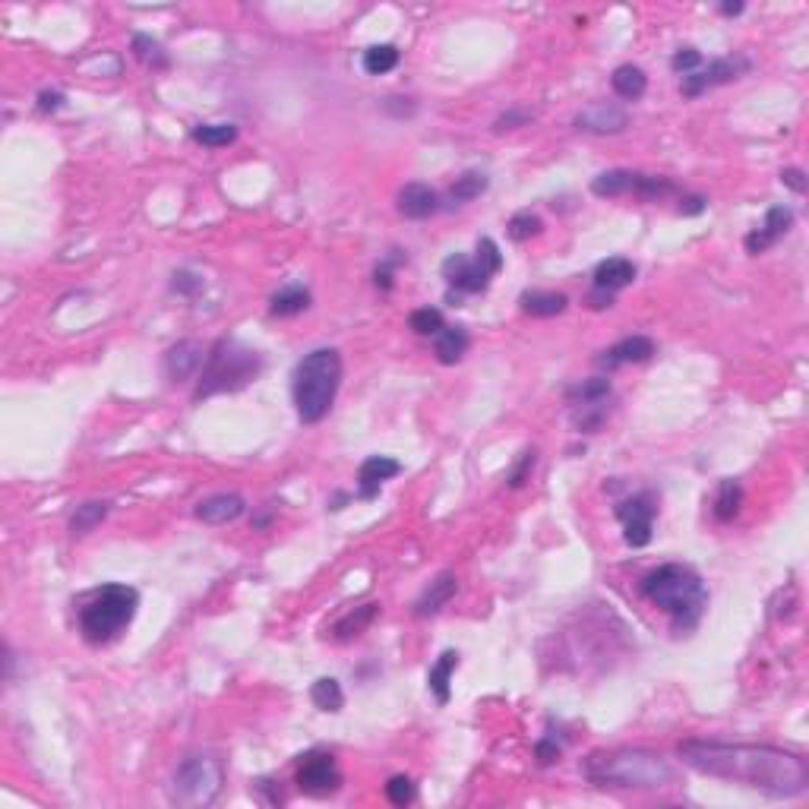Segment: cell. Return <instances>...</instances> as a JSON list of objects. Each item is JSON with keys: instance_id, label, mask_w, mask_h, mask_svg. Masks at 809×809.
Wrapping results in <instances>:
<instances>
[{"instance_id": "obj_47", "label": "cell", "mask_w": 809, "mask_h": 809, "mask_svg": "<svg viewBox=\"0 0 809 809\" xmlns=\"http://www.w3.org/2000/svg\"><path fill=\"white\" fill-rule=\"evenodd\" d=\"M200 288H203V279L196 272H190V269H181V272H175L171 291H177V294H196Z\"/></svg>"}, {"instance_id": "obj_2", "label": "cell", "mask_w": 809, "mask_h": 809, "mask_svg": "<svg viewBox=\"0 0 809 809\" xmlns=\"http://www.w3.org/2000/svg\"><path fill=\"white\" fill-rule=\"evenodd\" d=\"M582 775L607 791H661L677 781V772L664 756L642 747L598 749L582 762Z\"/></svg>"}, {"instance_id": "obj_4", "label": "cell", "mask_w": 809, "mask_h": 809, "mask_svg": "<svg viewBox=\"0 0 809 809\" xmlns=\"http://www.w3.org/2000/svg\"><path fill=\"white\" fill-rule=\"evenodd\" d=\"M342 386V355L336 348H313L294 367V408L300 424H319L332 411V402Z\"/></svg>"}, {"instance_id": "obj_51", "label": "cell", "mask_w": 809, "mask_h": 809, "mask_svg": "<svg viewBox=\"0 0 809 809\" xmlns=\"http://www.w3.org/2000/svg\"><path fill=\"white\" fill-rule=\"evenodd\" d=\"M705 209V196H680L677 212L680 215H699Z\"/></svg>"}, {"instance_id": "obj_37", "label": "cell", "mask_w": 809, "mask_h": 809, "mask_svg": "<svg viewBox=\"0 0 809 809\" xmlns=\"http://www.w3.org/2000/svg\"><path fill=\"white\" fill-rule=\"evenodd\" d=\"M544 228V222L535 215V212H516V215L509 218V224H506V234L512 237L516 243H525L531 241V237H538Z\"/></svg>"}, {"instance_id": "obj_19", "label": "cell", "mask_w": 809, "mask_h": 809, "mask_svg": "<svg viewBox=\"0 0 809 809\" xmlns=\"http://www.w3.org/2000/svg\"><path fill=\"white\" fill-rule=\"evenodd\" d=\"M455 592H459V579H455V573H440L427 588H424L421 598H417L414 616H421V620L424 616H436L449 601L455 598Z\"/></svg>"}, {"instance_id": "obj_43", "label": "cell", "mask_w": 809, "mask_h": 809, "mask_svg": "<svg viewBox=\"0 0 809 809\" xmlns=\"http://www.w3.org/2000/svg\"><path fill=\"white\" fill-rule=\"evenodd\" d=\"M535 462H538L535 449H525V452L519 455V465L512 468L509 478H506V481H509V487H522L525 481H528V474H531V468H535Z\"/></svg>"}, {"instance_id": "obj_50", "label": "cell", "mask_w": 809, "mask_h": 809, "mask_svg": "<svg viewBox=\"0 0 809 809\" xmlns=\"http://www.w3.org/2000/svg\"><path fill=\"white\" fill-rule=\"evenodd\" d=\"M781 184L791 187L794 194H806V175L800 168H785L781 171Z\"/></svg>"}, {"instance_id": "obj_5", "label": "cell", "mask_w": 809, "mask_h": 809, "mask_svg": "<svg viewBox=\"0 0 809 809\" xmlns=\"http://www.w3.org/2000/svg\"><path fill=\"white\" fill-rule=\"evenodd\" d=\"M139 607V592L120 582H108V585L89 592L80 601V633L92 645H108L114 642L127 626L133 623Z\"/></svg>"}, {"instance_id": "obj_6", "label": "cell", "mask_w": 809, "mask_h": 809, "mask_svg": "<svg viewBox=\"0 0 809 809\" xmlns=\"http://www.w3.org/2000/svg\"><path fill=\"white\" fill-rule=\"evenodd\" d=\"M260 370H262V357L253 348L234 342V338H222L205 355L200 386H196L194 399L200 402L218 393H237V389L250 386L260 376Z\"/></svg>"}, {"instance_id": "obj_11", "label": "cell", "mask_w": 809, "mask_h": 809, "mask_svg": "<svg viewBox=\"0 0 809 809\" xmlns=\"http://www.w3.org/2000/svg\"><path fill=\"white\" fill-rule=\"evenodd\" d=\"M576 127L585 133H598V137L623 133L629 127V114L616 101H592V105H585L576 114Z\"/></svg>"}, {"instance_id": "obj_34", "label": "cell", "mask_w": 809, "mask_h": 809, "mask_svg": "<svg viewBox=\"0 0 809 809\" xmlns=\"http://www.w3.org/2000/svg\"><path fill=\"white\" fill-rule=\"evenodd\" d=\"M194 139L200 146H209V149H222V146H231L237 139V127L222 120V124H200L194 127Z\"/></svg>"}, {"instance_id": "obj_40", "label": "cell", "mask_w": 809, "mask_h": 809, "mask_svg": "<svg viewBox=\"0 0 809 809\" xmlns=\"http://www.w3.org/2000/svg\"><path fill=\"white\" fill-rule=\"evenodd\" d=\"M474 262H478L484 272L497 275L500 269H503V253H500L497 241L493 237H481L478 247H474Z\"/></svg>"}, {"instance_id": "obj_33", "label": "cell", "mask_w": 809, "mask_h": 809, "mask_svg": "<svg viewBox=\"0 0 809 809\" xmlns=\"http://www.w3.org/2000/svg\"><path fill=\"white\" fill-rule=\"evenodd\" d=\"M361 63L370 76H383V73H389V70L399 67V48H395V44H370V48L364 51Z\"/></svg>"}, {"instance_id": "obj_3", "label": "cell", "mask_w": 809, "mask_h": 809, "mask_svg": "<svg viewBox=\"0 0 809 809\" xmlns=\"http://www.w3.org/2000/svg\"><path fill=\"white\" fill-rule=\"evenodd\" d=\"M642 595L671 616L677 633L696 629L709 607V588H705L702 576L683 563H664V566L652 569L642 579Z\"/></svg>"}, {"instance_id": "obj_25", "label": "cell", "mask_w": 809, "mask_h": 809, "mask_svg": "<svg viewBox=\"0 0 809 809\" xmlns=\"http://www.w3.org/2000/svg\"><path fill=\"white\" fill-rule=\"evenodd\" d=\"M307 307H310V291H307L304 285L279 288V291L272 294V300H269L272 317H298V313H304Z\"/></svg>"}, {"instance_id": "obj_21", "label": "cell", "mask_w": 809, "mask_h": 809, "mask_svg": "<svg viewBox=\"0 0 809 809\" xmlns=\"http://www.w3.org/2000/svg\"><path fill=\"white\" fill-rule=\"evenodd\" d=\"M459 671V652H443L440 661H436L433 667H430L427 673V690L436 696V702L440 705H449V696H452V673Z\"/></svg>"}, {"instance_id": "obj_29", "label": "cell", "mask_w": 809, "mask_h": 809, "mask_svg": "<svg viewBox=\"0 0 809 809\" xmlns=\"http://www.w3.org/2000/svg\"><path fill=\"white\" fill-rule=\"evenodd\" d=\"M310 699L319 711H326V715H338L345 705L342 686H338V680H332V677H319L317 683L310 686Z\"/></svg>"}, {"instance_id": "obj_52", "label": "cell", "mask_w": 809, "mask_h": 809, "mask_svg": "<svg viewBox=\"0 0 809 809\" xmlns=\"http://www.w3.org/2000/svg\"><path fill=\"white\" fill-rule=\"evenodd\" d=\"M588 304L595 307V310H604V307H610L614 304V294H607V291H598V288H595V294L592 298H588Z\"/></svg>"}, {"instance_id": "obj_39", "label": "cell", "mask_w": 809, "mask_h": 809, "mask_svg": "<svg viewBox=\"0 0 809 809\" xmlns=\"http://www.w3.org/2000/svg\"><path fill=\"white\" fill-rule=\"evenodd\" d=\"M408 326L417 336H440V329L446 323H443V313L436 307H421V310H414L408 317Z\"/></svg>"}, {"instance_id": "obj_53", "label": "cell", "mask_w": 809, "mask_h": 809, "mask_svg": "<svg viewBox=\"0 0 809 809\" xmlns=\"http://www.w3.org/2000/svg\"><path fill=\"white\" fill-rule=\"evenodd\" d=\"M721 13H724V16H740L743 4H721Z\"/></svg>"}, {"instance_id": "obj_23", "label": "cell", "mask_w": 809, "mask_h": 809, "mask_svg": "<svg viewBox=\"0 0 809 809\" xmlns=\"http://www.w3.org/2000/svg\"><path fill=\"white\" fill-rule=\"evenodd\" d=\"M433 351H436V361L440 364H459L462 357H465L468 345H471V338H468V332L462 329V326H443L440 336H433Z\"/></svg>"}, {"instance_id": "obj_7", "label": "cell", "mask_w": 809, "mask_h": 809, "mask_svg": "<svg viewBox=\"0 0 809 809\" xmlns=\"http://www.w3.org/2000/svg\"><path fill=\"white\" fill-rule=\"evenodd\" d=\"M224 785V762L218 756L196 753L177 766L175 781H171V804L177 806H209L222 794Z\"/></svg>"}, {"instance_id": "obj_10", "label": "cell", "mask_w": 809, "mask_h": 809, "mask_svg": "<svg viewBox=\"0 0 809 809\" xmlns=\"http://www.w3.org/2000/svg\"><path fill=\"white\" fill-rule=\"evenodd\" d=\"M443 279L449 281V288H455V291L462 294H481L490 288V272H484V269L474 262V256H465V253H452L443 260Z\"/></svg>"}, {"instance_id": "obj_20", "label": "cell", "mask_w": 809, "mask_h": 809, "mask_svg": "<svg viewBox=\"0 0 809 809\" xmlns=\"http://www.w3.org/2000/svg\"><path fill=\"white\" fill-rule=\"evenodd\" d=\"M595 288L598 291H620V288L633 285L635 281V266L626 260V256H610V260H601L598 266H595Z\"/></svg>"}, {"instance_id": "obj_26", "label": "cell", "mask_w": 809, "mask_h": 809, "mask_svg": "<svg viewBox=\"0 0 809 809\" xmlns=\"http://www.w3.org/2000/svg\"><path fill=\"white\" fill-rule=\"evenodd\" d=\"M740 506H743V487L740 481L728 478L718 484L715 493V503H711V512H715L718 522H730V519L740 516Z\"/></svg>"}, {"instance_id": "obj_44", "label": "cell", "mask_w": 809, "mask_h": 809, "mask_svg": "<svg viewBox=\"0 0 809 809\" xmlns=\"http://www.w3.org/2000/svg\"><path fill=\"white\" fill-rule=\"evenodd\" d=\"M531 120H535V114H531V111H525V108H512V111L500 114L497 124H493V130H497V133L516 130V127H525V124H531Z\"/></svg>"}, {"instance_id": "obj_46", "label": "cell", "mask_w": 809, "mask_h": 809, "mask_svg": "<svg viewBox=\"0 0 809 809\" xmlns=\"http://www.w3.org/2000/svg\"><path fill=\"white\" fill-rule=\"evenodd\" d=\"M253 794L256 797H262V804H269V806L285 804V797H281V791H279V781H272V778L253 781Z\"/></svg>"}, {"instance_id": "obj_27", "label": "cell", "mask_w": 809, "mask_h": 809, "mask_svg": "<svg viewBox=\"0 0 809 809\" xmlns=\"http://www.w3.org/2000/svg\"><path fill=\"white\" fill-rule=\"evenodd\" d=\"M108 509H111V503H105V500H89V503L76 506L73 519H70V535L82 538V535H89V531H95L101 522H105Z\"/></svg>"}, {"instance_id": "obj_30", "label": "cell", "mask_w": 809, "mask_h": 809, "mask_svg": "<svg viewBox=\"0 0 809 809\" xmlns=\"http://www.w3.org/2000/svg\"><path fill=\"white\" fill-rule=\"evenodd\" d=\"M633 177H635L633 171H623V168L604 171V175H598L592 181V194L601 196V200H616V196L633 190Z\"/></svg>"}, {"instance_id": "obj_15", "label": "cell", "mask_w": 809, "mask_h": 809, "mask_svg": "<svg viewBox=\"0 0 809 809\" xmlns=\"http://www.w3.org/2000/svg\"><path fill=\"white\" fill-rule=\"evenodd\" d=\"M203 364H205L203 345L187 338V342H177L168 348V355H165V374H168L171 383H184L200 374Z\"/></svg>"}, {"instance_id": "obj_12", "label": "cell", "mask_w": 809, "mask_h": 809, "mask_svg": "<svg viewBox=\"0 0 809 809\" xmlns=\"http://www.w3.org/2000/svg\"><path fill=\"white\" fill-rule=\"evenodd\" d=\"M740 70H743L740 61H730V57H718V61H711L705 70L686 73L683 82H680V89H683L686 99H699V95H705L709 89L724 86V82H734L737 76H740Z\"/></svg>"}, {"instance_id": "obj_42", "label": "cell", "mask_w": 809, "mask_h": 809, "mask_svg": "<svg viewBox=\"0 0 809 809\" xmlns=\"http://www.w3.org/2000/svg\"><path fill=\"white\" fill-rule=\"evenodd\" d=\"M535 756L541 766H554V762H560V756H563V743H557L554 734L541 737V740L535 743Z\"/></svg>"}, {"instance_id": "obj_24", "label": "cell", "mask_w": 809, "mask_h": 809, "mask_svg": "<svg viewBox=\"0 0 809 809\" xmlns=\"http://www.w3.org/2000/svg\"><path fill=\"white\" fill-rule=\"evenodd\" d=\"M610 86H614V92L620 95V99L635 101L645 95L648 76H645V70L635 67V63H623V67H616L614 76H610Z\"/></svg>"}, {"instance_id": "obj_31", "label": "cell", "mask_w": 809, "mask_h": 809, "mask_svg": "<svg viewBox=\"0 0 809 809\" xmlns=\"http://www.w3.org/2000/svg\"><path fill=\"white\" fill-rule=\"evenodd\" d=\"M610 399V380L607 376H592V380H582L576 386L566 389V402L569 404H592V402H607Z\"/></svg>"}, {"instance_id": "obj_14", "label": "cell", "mask_w": 809, "mask_h": 809, "mask_svg": "<svg viewBox=\"0 0 809 809\" xmlns=\"http://www.w3.org/2000/svg\"><path fill=\"white\" fill-rule=\"evenodd\" d=\"M402 471V465L389 455H370L364 459V465L357 468V497L361 500H376L386 481H393Z\"/></svg>"}, {"instance_id": "obj_49", "label": "cell", "mask_w": 809, "mask_h": 809, "mask_svg": "<svg viewBox=\"0 0 809 809\" xmlns=\"http://www.w3.org/2000/svg\"><path fill=\"white\" fill-rule=\"evenodd\" d=\"M395 266H399V260H386V262H380V266H376V272H374L376 288H383V291H389V288H393V272H395Z\"/></svg>"}, {"instance_id": "obj_48", "label": "cell", "mask_w": 809, "mask_h": 809, "mask_svg": "<svg viewBox=\"0 0 809 809\" xmlns=\"http://www.w3.org/2000/svg\"><path fill=\"white\" fill-rule=\"evenodd\" d=\"M63 108V92H57V89H42L38 92V111L44 114H54Z\"/></svg>"}, {"instance_id": "obj_1", "label": "cell", "mask_w": 809, "mask_h": 809, "mask_svg": "<svg viewBox=\"0 0 809 809\" xmlns=\"http://www.w3.org/2000/svg\"><path fill=\"white\" fill-rule=\"evenodd\" d=\"M677 756L686 768L705 778L762 791L768 797L791 800L809 791V766L800 753L766 743H724V740H683Z\"/></svg>"}, {"instance_id": "obj_17", "label": "cell", "mask_w": 809, "mask_h": 809, "mask_svg": "<svg viewBox=\"0 0 809 809\" xmlns=\"http://www.w3.org/2000/svg\"><path fill=\"white\" fill-rule=\"evenodd\" d=\"M247 503H243L241 493H212L196 503V519L205 525H228L234 519L243 516Z\"/></svg>"}, {"instance_id": "obj_9", "label": "cell", "mask_w": 809, "mask_h": 809, "mask_svg": "<svg viewBox=\"0 0 809 809\" xmlns=\"http://www.w3.org/2000/svg\"><path fill=\"white\" fill-rule=\"evenodd\" d=\"M654 516H658V500L652 493H635L616 503V519L623 522V538L629 547H645L652 541Z\"/></svg>"}, {"instance_id": "obj_16", "label": "cell", "mask_w": 809, "mask_h": 809, "mask_svg": "<svg viewBox=\"0 0 809 809\" xmlns=\"http://www.w3.org/2000/svg\"><path fill=\"white\" fill-rule=\"evenodd\" d=\"M652 355H654L652 338L648 336H626V338H620L616 345H610L607 351H601L598 367L616 370V367H626V364H645Z\"/></svg>"}, {"instance_id": "obj_36", "label": "cell", "mask_w": 809, "mask_h": 809, "mask_svg": "<svg viewBox=\"0 0 809 809\" xmlns=\"http://www.w3.org/2000/svg\"><path fill=\"white\" fill-rule=\"evenodd\" d=\"M607 421V402H592V404H573V424L582 433H598Z\"/></svg>"}, {"instance_id": "obj_18", "label": "cell", "mask_w": 809, "mask_h": 809, "mask_svg": "<svg viewBox=\"0 0 809 809\" xmlns=\"http://www.w3.org/2000/svg\"><path fill=\"white\" fill-rule=\"evenodd\" d=\"M440 209V196L427 184H404L399 190V212L411 222H424Z\"/></svg>"}, {"instance_id": "obj_28", "label": "cell", "mask_w": 809, "mask_h": 809, "mask_svg": "<svg viewBox=\"0 0 809 809\" xmlns=\"http://www.w3.org/2000/svg\"><path fill=\"white\" fill-rule=\"evenodd\" d=\"M376 614H380V604H364L357 610H351V614H345L342 620L336 623V639L338 642H348V639H357V635L364 633V629L370 626V623L376 620Z\"/></svg>"}, {"instance_id": "obj_32", "label": "cell", "mask_w": 809, "mask_h": 809, "mask_svg": "<svg viewBox=\"0 0 809 809\" xmlns=\"http://www.w3.org/2000/svg\"><path fill=\"white\" fill-rule=\"evenodd\" d=\"M490 187V181H487V175H481V171H465V175L455 177V184L449 187V200H452L455 205L459 203H471L478 200L484 190Z\"/></svg>"}, {"instance_id": "obj_45", "label": "cell", "mask_w": 809, "mask_h": 809, "mask_svg": "<svg viewBox=\"0 0 809 809\" xmlns=\"http://www.w3.org/2000/svg\"><path fill=\"white\" fill-rule=\"evenodd\" d=\"M699 63H702V54H699L696 48H680L677 54L671 57V67L677 70V73H696Z\"/></svg>"}, {"instance_id": "obj_22", "label": "cell", "mask_w": 809, "mask_h": 809, "mask_svg": "<svg viewBox=\"0 0 809 809\" xmlns=\"http://www.w3.org/2000/svg\"><path fill=\"white\" fill-rule=\"evenodd\" d=\"M519 304H522V310L528 313V317L550 319V317H560V313L566 310L569 298L560 291H525L522 298H519Z\"/></svg>"}, {"instance_id": "obj_13", "label": "cell", "mask_w": 809, "mask_h": 809, "mask_svg": "<svg viewBox=\"0 0 809 809\" xmlns=\"http://www.w3.org/2000/svg\"><path fill=\"white\" fill-rule=\"evenodd\" d=\"M791 228H794V212L787 209V205H772V209L766 212L762 228H756L747 234V250L749 253H766V250L775 247Z\"/></svg>"}, {"instance_id": "obj_35", "label": "cell", "mask_w": 809, "mask_h": 809, "mask_svg": "<svg viewBox=\"0 0 809 809\" xmlns=\"http://www.w3.org/2000/svg\"><path fill=\"white\" fill-rule=\"evenodd\" d=\"M673 181H667V177H654V175H635L633 177V194L639 196V200L645 203H658L664 200V196L673 194Z\"/></svg>"}, {"instance_id": "obj_8", "label": "cell", "mask_w": 809, "mask_h": 809, "mask_svg": "<svg viewBox=\"0 0 809 809\" xmlns=\"http://www.w3.org/2000/svg\"><path fill=\"white\" fill-rule=\"evenodd\" d=\"M294 785L307 797H332L342 787V772L329 753H307L294 772Z\"/></svg>"}, {"instance_id": "obj_41", "label": "cell", "mask_w": 809, "mask_h": 809, "mask_svg": "<svg viewBox=\"0 0 809 809\" xmlns=\"http://www.w3.org/2000/svg\"><path fill=\"white\" fill-rule=\"evenodd\" d=\"M386 800L393 806H411L417 800V787L414 781L408 778V775H395V778H389L386 785Z\"/></svg>"}, {"instance_id": "obj_38", "label": "cell", "mask_w": 809, "mask_h": 809, "mask_svg": "<svg viewBox=\"0 0 809 809\" xmlns=\"http://www.w3.org/2000/svg\"><path fill=\"white\" fill-rule=\"evenodd\" d=\"M133 54H137L146 67H156V70L168 67V54H165V48L152 35H133Z\"/></svg>"}]
</instances>
